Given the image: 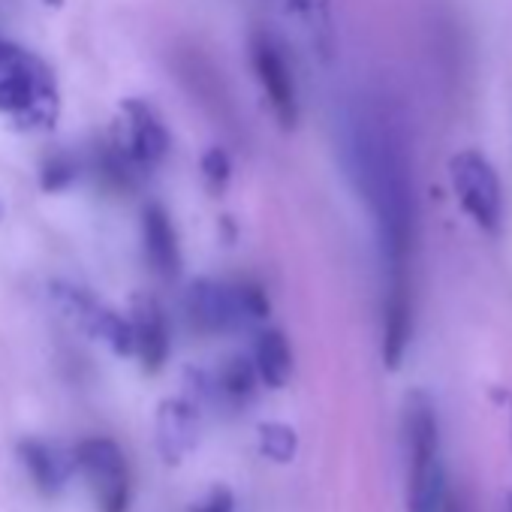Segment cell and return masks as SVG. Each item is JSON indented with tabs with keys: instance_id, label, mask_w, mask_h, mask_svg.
Wrapping results in <instances>:
<instances>
[{
	"instance_id": "cell-11",
	"label": "cell",
	"mask_w": 512,
	"mask_h": 512,
	"mask_svg": "<svg viewBox=\"0 0 512 512\" xmlns=\"http://www.w3.org/2000/svg\"><path fill=\"white\" fill-rule=\"evenodd\" d=\"M133 350L142 356L145 371H160L169 359V323L157 302H139L133 311Z\"/></svg>"
},
{
	"instance_id": "cell-16",
	"label": "cell",
	"mask_w": 512,
	"mask_h": 512,
	"mask_svg": "<svg viewBox=\"0 0 512 512\" xmlns=\"http://www.w3.org/2000/svg\"><path fill=\"white\" fill-rule=\"evenodd\" d=\"M260 449L266 458H272L278 464H290L299 452V437L284 422H263L260 425Z\"/></svg>"
},
{
	"instance_id": "cell-10",
	"label": "cell",
	"mask_w": 512,
	"mask_h": 512,
	"mask_svg": "<svg viewBox=\"0 0 512 512\" xmlns=\"http://www.w3.org/2000/svg\"><path fill=\"white\" fill-rule=\"evenodd\" d=\"M413 332V299L410 284H386L383 305V362L389 371L401 368Z\"/></svg>"
},
{
	"instance_id": "cell-7",
	"label": "cell",
	"mask_w": 512,
	"mask_h": 512,
	"mask_svg": "<svg viewBox=\"0 0 512 512\" xmlns=\"http://www.w3.org/2000/svg\"><path fill=\"white\" fill-rule=\"evenodd\" d=\"M124 118H127V145L124 151L136 166H157L166 151H169V133L160 121V115L142 103V100H127L124 103Z\"/></svg>"
},
{
	"instance_id": "cell-12",
	"label": "cell",
	"mask_w": 512,
	"mask_h": 512,
	"mask_svg": "<svg viewBox=\"0 0 512 512\" xmlns=\"http://www.w3.org/2000/svg\"><path fill=\"white\" fill-rule=\"evenodd\" d=\"M142 235H145V253L160 278H175L181 269V250L175 226L163 205H148L142 214Z\"/></svg>"
},
{
	"instance_id": "cell-18",
	"label": "cell",
	"mask_w": 512,
	"mask_h": 512,
	"mask_svg": "<svg viewBox=\"0 0 512 512\" xmlns=\"http://www.w3.org/2000/svg\"><path fill=\"white\" fill-rule=\"evenodd\" d=\"M202 175H205V184L211 193H220L226 184H229V157L220 151V148H211L205 157H202Z\"/></svg>"
},
{
	"instance_id": "cell-20",
	"label": "cell",
	"mask_w": 512,
	"mask_h": 512,
	"mask_svg": "<svg viewBox=\"0 0 512 512\" xmlns=\"http://www.w3.org/2000/svg\"><path fill=\"white\" fill-rule=\"evenodd\" d=\"M506 512H512V491L506 494Z\"/></svg>"
},
{
	"instance_id": "cell-2",
	"label": "cell",
	"mask_w": 512,
	"mask_h": 512,
	"mask_svg": "<svg viewBox=\"0 0 512 512\" xmlns=\"http://www.w3.org/2000/svg\"><path fill=\"white\" fill-rule=\"evenodd\" d=\"M55 82L31 52L0 40V112L25 127H46L55 118Z\"/></svg>"
},
{
	"instance_id": "cell-19",
	"label": "cell",
	"mask_w": 512,
	"mask_h": 512,
	"mask_svg": "<svg viewBox=\"0 0 512 512\" xmlns=\"http://www.w3.org/2000/svg\"><path fill=\"white\" fill-rule=\"evenodd\" d=\"M235 509V497H232V488L229 485H214L202 503H196L190 512H232Z\"/></svg>"
},
{
	"instance_id": "cell-17",
	"label": "cell",
	"mask_w": 512,
	"mask_h": 512,
	"mask_svg": "<svg viewBox=\"0 0 512 512\" xmlns=\"http://www.w3.org/2000/svg\"><path fill=\"white\" fill-rule=\"evenodd\" d=\"M253 386H256V368H253V362H247V359L235 356V359H229V362L220 368L217 389H220L226 398H232V401H244V398H250V395H253Z\"/></svg>"
},
{
	"instance_id": "cell-6",
	"label": "cell",
	"mask_w": 512,
	"mask_h": 512,
	"mask_svg": "<svg viewBox=\"0 0 512 512\" xmlns=\"http://www.w3.org/2000/svg\"><path fill=\"white\" fill-rule=\"evenodd\" d=\"M187 317L202 332H226L244 323L238 290L214 281H196L187 293Z\"/></svg>"
},
{
	"instance_id": "cell-13",
	"label": "cell",
	"mask_w": 512,
	"mask_h": 512,
	"mask_svg": "<svg viewBox=\"0 0 512 512\" xmlns=\"http://www.w3.org/2000/svg\"><path fill=\"white\" fill-rule=\"evenodd\" d=\"M19 458L43 494H58L64 488V482L70 479V470L76 464V461H64L58 449H52L49 443H43L37 437H25L19 443Z\"/></svg>"
},
{
	"instance_id": "cell-5",
	"label": "cell",
	"mask_w": 512,
	"mask_h": 512,
	"mask_svg": "<svg viewBox=\"0 0 512 512\" xmlns=\"http://www.w3.org/2000/svg\"><path fill=\"white\" fill-rule=\"evenodd\" d=\"M250 55H253V70L260 76V85L278 115V121L290 130L299 121V94H296V79L290 73V64L278 43L269 34H253L250 40Z\"/></svg>"
},
{
	"instance_id": "cell-3",
	"label": "cell",
	"mask_w": 512,
	"mask_h": 512,
	"mask_svg": "<svg viewBox=\"0 0 512 512\" xmlns=\"http://www.w3.org/2000/svg\"><path fill=\"white\" fill-rule=\"evenodd\" d=\"M449 184L461 205V211L488 235L500 232L503 223V187L488 163V157L476 148H464L449 160Z\"/></svg>"
},
{
	"instance_id": "cell-21",
	"label": "cell",
	"mask_w": 512,
	"mask_h": 512,
	"mask_svg": "<svg viewBox=\"0 0 512 512\" xmlns=\"http://www.w3.org/2000/svg\"><path fill=\"white\" fill-rule=\"evenodd\" d=\"M509 413H512V401H509Z\"/></svg>"
},
{
	"instance_id": "cell-4",
	"label": "cell",
	"mask_w": 512,
	"mask_h": 512,
	"mask_svg": "<svg viewBox=\"0 0 512 512\" xmlns=\"http://www.w3.org/2000/svg\"><path fill=\"white\" fill-rule=\"evenodd\" d=\"M73 461L94 485V494H97V503L103 512H127V506H130L127 461L115 440L85 437L73 449Z\"/></svg>"
},
{
	"instance_id": "cell-8",
	"label": "cell",
	"mask_w": 512,
	"mask_h": 512,
	"mask_svg": "<svg viewBox=\"0 0 512 512\" xmlns=\"http://www.w3.org/2000/svg\"><path fill=\"white\" fill-rule=\"evenodd\" d=\"M404 443L410 455V470H419L440 458V431L437 413L425 392L413 389L404 404Z\"/></svg>"
},
{
	"instance_id": "cell-1",
	"label": "cell",
	"mask_w": 512,
	"mask_h": 512,
	"mask_svg": "<svg viewBox=\"0 0 512 512\" xmlns=\"http://www.w3.org/2000/svg\"><path fill=\"white\" fill-rule=\"evenodd\" d=\"M353 178L371 205L389 284H407L410 253L416 244V205L404 148L392 127L374 112H362L350 136Z\"/></svg>"
},
{
	"instance_id": "cell-9",
	"label": "cell",
	"mask_w": 512,
	"mask_h": 512,
	"mask_svg": "<svg viewBox=\"0 0 512 512\" xmlns=\"http://www.w3.org/2000/svg\"><path fill=\"white\" fill-rule=\"evenodd\" d=\"M196 407L184 398H166L157 410V446L166 464H181L199 437Z\"/></svg>"
},
{
	"instance_id": "cell-14",
	"label": "cell",
	"mask_w": 512,
	"mask_h": 512,
	"mask_svg": "<svg viewBox=\"0 0 512 512\" xmlns=\"http://www.w3.org/2000/svg\"><path fill=\"white\" fill-rule=\"evenodd\" d=\"M256 374H260L272 389L287 386L290 374H293V353H290V341L284 332L269 329L256 341V362H253Z\"/></svg>"
},
{
	"instance_id": "cell-15",
	"label": "cell",
	"mask_w": 512,
	"mask_h": 512,
	"mask_svg": "<svg viewBox=\"0 0 512 512\" xmlns=\"http://www.w3.org/2000/svg\"><path fill=\"white\" fill-rule=\"evenodd\" d=\"M446 494V473L440 458L410 470V485H407V512H440Z\"/></svg>"
}]
</instances>
